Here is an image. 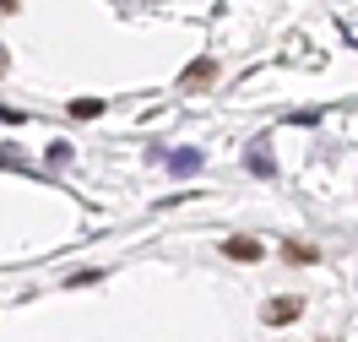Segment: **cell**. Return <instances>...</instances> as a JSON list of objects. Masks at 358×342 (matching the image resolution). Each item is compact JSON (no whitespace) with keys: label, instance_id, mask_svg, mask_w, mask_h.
<instances>
[{"label":"cell","instance_id":"cell-3","mask_svg":"<svg viewBox=\"0 0 358 342\" xmlns=\"http://www.w3.org/2000/svg\"><path fill=\"white\" fill-rule=\"evenodd\" d=\"M299 310H304L299 299H277V304L266 310V320H271V326H288V320H299Z\"/></svg>","mask_w":358,"mask_h":342},{"label":"cell","instance_id":"cell-1","mask_svg":"<svg viewBox=\"0 0 358 342\" xmlns=\"http://www.w3.org/2000/svg\"><path fill=\"white\" fill-rule=\"evenodd\" d=\"M223 255H234V261H261L266 250H261L250 234H234V239H223Z\"/></svg>","mask_w":358,"mask_h":342},{"label":"cell","instance_id":"cell-2","mask_svg":"<svg viewBox=\"0 0 358 342\" xmlns=\"http://www.w3.org/2000/svg\"><path fill=\"white\" fill-rule=\"evenodd\" d=\"M212 76H217V66H212V60H196V66L185 71V76H179V82H185V87H190V92H201L206 82H212Z\"/></svg>","mask_w":358,"mask_h":342},{"label":"cell","instance_id":"cell-7","mask_svg":"<svg viewBox=\"0 0 358 342\" xmlns=\"http://www.w3.org/2000/svg\"><path fill=\"white\" fill-rule=\"evenodd\" d=\"M0 66H6V55H0Z\"/></svg>","mask_w":358,"mask_h":342},{"label":"cell","instance_id":"cell-5","mask_svg":"<svg viewBox=\"0 0 358 342\" xmlns=\"http://www.w3.org/2000/svg\"><path fill=\"white\" fill-rule=\"evenodd\" d=\"M71 114H76V120H98V114H103V104H98V98H76V104H71Z\"/></svg>","mask_w":358,"mask_h":342},{"label":"cell","instance_id":"cell-4","mask_svg":"<svg viewBox=\"0 0 358 342\" xmlns=\"http://www.w3.org/2000/svg\"><path fill=\"white\" fill-rule=\"evenodd\" d=\"M282 255H288L293 266H310V261H315V245H299V239H293V245H282Z\"/></svg>","mask_w":358,"mask_h":342},{"label":"cell","instance_id":"cell-6","mask_svg":"<svg viewBox=\"0 0 358 342\" xmlns=\"http://www.w3.org/2000/svg\"><path fill=\"white\" fill-rule=\"evenodd\" d=\"M17 6H22V0H0V11H17Z\"/></svg>","mask_w":358,"mask_h":342}]
</instances>
